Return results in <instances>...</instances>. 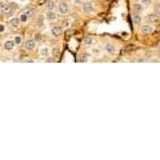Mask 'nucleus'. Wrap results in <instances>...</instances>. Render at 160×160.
Segmentation results:
<instances>
[{
	"label": "nucleus",
	"instance_id": "obj_1",
	"mask_svg": "<svg viewBox=\"0 0 160 160\" xmlns=\"http://www.w3.org/2000/svg\"><path fill=\"white\" fill-rule=\"evenodd\" d=\"M0 12H2L3 15H5V16H11V15H14L15 11L11 8V5H9V4L0 3Z\"/></svg>",
	"mask_w": 160,
	"mask_h": 160
},
{
	"label": "nucleus",
	"instance_id": "obj_2",
	"mask_svg": "<svg viewBox=\"0 0 160 160\" xmlns=\"http://www.w3.org/2000/svg\"><path fill=\"white\" fill-rule=\"evenodd\" d=\"M81 9H83V12H84V14H91V12H93V11H95V8H93V4H92V3H90V2H85V3H83V5H81Z\"/></svg>",
	"mask_w": 160,
	"mask_h": 160
},
{
	"label": "nucleus",
	"instance_id": "obj_3",
	"mask_svg": "<svg viewBox=\"0 0 160 160\" xmlns=\"http://www.w3.org/2000/svg\"><path fill=\"white\" fill-rule=\"evenodd\" d=\"M57 9H59V14H61V15H67L69 12V7H68V4L66 2H61L60 4H59Z\"/></svg>",
	"mask_w": 160,
	"mask_h": 160
},
{
	"label": "nucleus",
	"instance_id": "obj_4",
	"mask_svg": "<svg viewBox=\"0 0 160 160\" xmlns=\"http://www.w3.org/2000/svg\"><path fill=\"white\" fill-rule=\"evenodd\" d=\"M51 32H52V35L55 38H59L63 33V26H53L51 28Z\"/></svg>",
	"mask_w": 160,
	"mask_h": 160
},
{
	"label": "nucleus",
	"instance_id": "obj_5",
	"mask_svg": "<svg viewBox=\"0 0 160 160\" xmlns=\"http://www.w3.org/2000/svg\"><path fill=\"white\" fill-rule=\"evenodd\" d=\"M104 51L108 53V55H115L116 53V47L114 44H111V43H107L104 45Z\"/></svg>",
	"mask_w": 160,
	"mask_h": 160
},
{
	"label": "nucleus",
	"instance_id": "obj_6",
	"mask_svg": "<svg viewBox=\"0 0 160 160\" xmlns=\"http://www.w3.org/2000/svg\"><path fill=\"white\" fill-rule=\"evenodd\" d=\"M24 47H26L27 51H32V50H35V47H36V41L33 39H28V40H26Z\"/></svg>",
	"mask_w": 160,
	"mask_h": 160
},
{
	"label": "nucleus",
	"instance_id": "obj_7",
	"mask_svg": "<svg viewBox=\"0 0 160 160\" xmlns=\"http://www.w3.org/2000/svg\"><path fill=\"white\" fill-rule=\"evenodd\" d=\"M15 41L14 40H5L4 41V50L5 51H12L14 48H15Z\"/></svg>",
	"mask_w": 160,
	"mask_h": 160
},
{
	"label": "nucleus",
	"instance_id": "obj_8",
	"mask_svg": "<svg viewBox=\"0 0 160 160\" xmlns=\"http://www.w3.org/2000/svg\"><path fill=\"white\" fill-rule=\"evenodd\" d=\"M141 32H143L144 35H150V33H152L153 32V27L151 26V24H144V26H141Z\"/></svg>",
	"mask_w": 160,
	"mask_h": 160
},
{
	"label": "nucleus",
	"instance_id": "obj_9",
	"mask_svg": "<svg viewBox=\"0 0 160 160\" xmlns=\"http://www.w3.org/2000/svg\"><path fill=\"white\" fill-rule=\"evenodd\" d=\"M147 20L150 21V23H157L159 20H160V15H157V14H150L147 16Z\"/></svg>",
	"mask_w": 160,
	"mask_h": 160
},
{
	"label": "nucleus",
	"instance_id": "obj_10",
	"mask_svg": "<svg viewBox=\"0 0 160 160\" xmlns=\"http://www.w3.org/2000/svg\"><path fill=\"white\" fill-rule=\"evenodd\" d=\"M45 20H48V21H53L56 19V12L55 11H47V14H45Z\"/></svg>",
	"mask_w": 160,
	"mask_h": 160
},
{
	"label": "nucleus",
	"instance_id": "obj_11",
	"mask_svg": "<svg viewBox=\"0 0 160 160\" xmlns=\"http://www.w3.org/2000/svg\"><path fill=\"white\" fill-rule=\"evenodd\" d=\"M144 11V5L141 3H135L133 4V12H138V14H141Z\"/></svg>",
	"mask_w": 160,
	"mask_h": 160
},
{
	"label": "nucleus",
	"instance_id": "obj_12",
	"mask_svg": "<svg viewBox=\"0 0 160 160\" xmlns=\"http://www.w3.org/2000/svg\"><path fill=\"white\" fill-rule=\"evenodd\" d=\"M20 17H14V19H11L9 20V26L12 27V28H16V27H19V24H20Z\"/></svg>",
	"mask_w": 160,
	"mask_h": 160
},
{
	"label": "nucleus",
	"instance_id": "obj_13",
	"mask_svg": "<svg viewBox=\"0 0 160 160\" xmlns=\"http://www.w3.org/2000/svg\"><path fill=\"white\" fill-rule=\"evenodd\" d=\"M48 53H50L48 47H41L40 48V52H39L40 57H48Z\"/></svg>",
	"mask_w": 160,
	"mask_h": 160
},
{
	"label": "nucleus",
	"instance_id": "obj_14",
	"mask_svg": "<svg viewBox=\"0 0 160 160\" xmlns=\"http://www.w3.org/2000/svg\"><path fill=\"white\" fill-rule=\"evenodd\" d=\"M132 21L135 23V24H140V23H141V15L138 14V12H133V15H132Z\"/></svg>",
	"mask_w": 160,
	"mask_h": 160
},
{
	"label": "nucleus",
	"instance_id": "obj_15",
	"mask_svg": "<svg viewBox=\"0 0 160 160\" xmlns=\"http://www.w3.org/2000/svg\"><path fill=\"white\" fill-rule=\"evenodd\" d=\"M45 8H47V11H55L56 9V5H55V3H53L52 0H50V2H47Z\"/></svg>",
	"mask_w": 160,
	"mask_h": 160
},
{
	"label": "nucleus",
	"instance_id": "obj_16",
	"mask_svg": "<svg viewBox=\"0 0 160 160\" xmlns=\"http://www.w3.org/2000/svg\"><path fill=\"white\" fill-rule=\"evenodd\" d=\"M140 3L144 5V8L145 7H150V5L152 4V0H140Z\"/></svg>",
	"mask_w": 160,
	"mask_h": 160
},
{
	"label": "nucleus",
	"instance_id": "obj_17",
	"mask_svg": "<svg viewBox=\"0 0 160 160\" xmlns=\"http://www.w3.org/2000/svg\"><path fill=\"white\" fill-rule=\"evenodd\" d=\"M84 44L85 45H92L93 44V39L92 38H85L84 39Z\"/></svg>",
	"mask_w": 160,
	"mask_h": 160
},
{
	"label": "nucleus",
	"instance_id": "obj_18",
	"mask_svg": "<svg viewBox=\"0 0 160 160\" xmlns=\"http://www.w3.org/2000/svg\"><path fill=\"white\" fill-rule=\"evenodd\" d=\"M43 24H44V16H39L38 17V26L43 27Z\"/></svg>",
	"mask_w": 160,
	"mask_h": 160
},
{
	"label": "nucleus",
	"instance_id": "obj_19",
	"mask_svg": "<svg viewBox=\"0 0 160 160\" xmlns=\"http://www.w3.org/2000/svg\"><path fill=\"white\" fill-rule=\"evenodd\" d=\"M100 52H102V50H100L99 47H97V48H92V55H95V56H99Z\"/></svg>",
	"mask_w": 160,
	"mask_h": 160
},
{
	"label": "nucleus",
	"instance_id": "obj_20",
	"mask_svg": "<svg viewBox=\"0 0 160 160\" xmlns=\"http://www.w3.org/2000/svg\"><path fill=\"white\" fill-rule=\"evenodd\" d=\"M153 12L160 15V4H155V5H153Z\"/></svg>",
	"mask_w": 160,
	"mask_h": 160
},
{
	"label": "nucleus",
	"instance_id": "obj_21",
	"mask_svg": "<svg viewBox=\"0 0 160 160\" xmlns=\"http://www.w3.org/2000/svg\"><path fill=\"white\" fill-rule=\"evenodd\" d=\"M21 40H23V39H21V36H19V35H17V36H15V39H14V41H15L16 45H19V44L21 43Z\"/></svg>",
	"mask_w": 160,
	"mask_h": 160
},
{
	"label": "nucleus",
	"instance_id": "obj_22",
	"mask_svg": "<svg viewBox=\"0 0 160 160\" xmlns=\"http://www.w3.org/2000/svg\"><path fill=\"white\" fill-rule=\"evenodd\" d=\"M33 38H35V39H33L35 41H40V40H41V33H38V32H36V33L33 35Z\"/></svg>",
	"mask_w": 160,
	"mask_h": 160
},
{
	"label": "nucleus",
	"instance_id": "obj_23",
	"mask_svg": "<svg viewBox=\"0 0 160 160\" xmlns=\"http://www.w3.org/2000/svg\"><path fill=\"white\" fill-rule=\"evenodd\" d=\"M59 55V47H53V57H56Z\"/></svg>",
	"mask_w": 160,
	"mask_h": 160
},
{
	"label": "nucleus",
	"instance_id": "obj_24",
	"mask_svg": "<svg viewBox=\"0 0 160 160\" xmlns=\"http://www.w3.org/2000/svg\"><path fill=\"white\" fill-rule=\"evenodd\" d=\"M9 5H11V8H12L14 11H15V9H17V3L12 2V3H9Z\"/></svg>",
	"mask_w": 160,
	"mask_h": 160
},
{
	"label": "nucleus",
	"instance_id": "obj_25",
	"mask_svg": "<svg viewBox=\"0 0 160 160\" xmlns=\"http://www.w3.org/2000/svg\"><path fill=\"white\" fill-rule=\"evenodd\" d=\"M5 31V26L4 24H0V33H3Z\"/></svg>",
	"mask_w": 160,
	"mask_h": 160
},
{
	"label": "nucleus",
	"instance_id": "obj_26",
	"mask_svg": "<svg viewBox=\"0 0 160 160\" xmlns=\"http://www.w3.org/2000/svg\"><path fill=\"white\" fill-rule=\"evenodd\" d=\"M72 2H73V3H79V4H80V3L83 2V0H72Z\"/></svg>",
	"mask_w": 160,
	"mask_h": 160
}]
</instances>
